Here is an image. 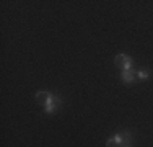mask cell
Wrapping results in <instances>:
<instances>
[{
	"label": "cell",
	"instance_id": "obj_1",
	"mask_svg": "<svg viewBox=\"0 0 153 147\" xmlns=\"http://www.w3.org/2000/svg\"><path fill=\"white\" fill-rule=\"evenodd\" d=\"M116 65L117 67L124 69V70H130V59L127 56H124V54H119V56H116Z\"/></svg>",
	"mask_w": 153,
	"mask_h": 147
},
{
	"label": "cell",
	"instance_id": "obj_2",
	"mask_svg": "<svg viewBox=\"0 0 153 147\" xmlns=\"http://www.w3.org/2000/svg\"><path fill=\"white\" fill-rule=\"evenodd\" d=\"M116 137H117L119 146H121V147H129L130 141H132V136H130L129 132H121V134H117Z\"/></svg>",
	"mask_w": 153,
	"mask_h": 147
},
{
	"label": "cell",
	"instance_id": "obj_3",
	"mask_svg": "<svg viewBox=\"0 0 153 147\" xmlns=\"http://www.w3.org/2000/svg\"><path fill=\"white\" fill-rule=\"evenodd\" d=\"M60 105V98H57V97H52L49 101L46 103V113H54L56 111V108Z\"/></svg>",
	"mask_w": 153,
	"mask_h": 147
},
{
	"label": "cell",
	"instance_id": "obj_4",
	"mask_svg": "<svg viewBox=\"0 0 153 147\" xmlns=\"http://www.w3.org/2000/svg\"><path fill=\"white\" fill-rule=\"evenodd\" d=\"M51 98H52V95L47 93V92H39V93L36 95V101H38V103H44V105L51 100Z\"/></svg>",
	"mask_w": 153,
	"mask_h": 147
},
{
	"label": "cell",
	"instance_id": "obj_5",
	"mask_svg": "<svg viewBox=\"0 0 153 147\" xmlns=\"http://www.w3.org/2000/svg\"><path fill=\"white\" fill-rule=\"evenodd\" d=\"M134 77H135V75H134L132 70H124L122 72V80L126 83H132L134 82Z\"/></svg>",
	"mask_w": 153,
	"mask_h": 147
},
{
	"label": "cell",
	"instance_id": "obj_6",
	"mask_svg": "<svg viewBox=\"0 0 153 147\" xmlns=\"http://www.w3.org/2000/svg\"><path fill=\"white\" fill-rule=\"evenodd\" d=\"M106 146H108V147H119V141H117V137L109 139V141L106 142Z\"/></svg>",
	"mask_w": 153,
	"mask_h": 147
},
{
	"label": "cell",
	"instance_id": "obj_7",
	"mask_svg": "<svg viewBox=\"0 0 153 147\" xmlns=\"http://www.w3.org/2000/svg\"><path fill=\"white\" fill-rule=\"evenodd\" d=\"M148 75H150L148 70H140L138 72V77H140V79H148Z\"/></svg>",
	"mask_w": 153,
	"mask_h": 147
}]
</instances>
